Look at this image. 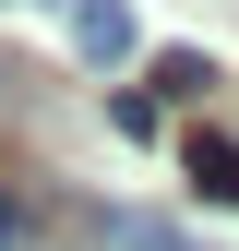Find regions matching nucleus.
<instances>
[{
	"mask_svg": "<svg viewBox=\"0 0 239 251\" xmlns=\"http://www.w3.org/2000/svg\"><path fill=\"white\" fill-rule=\"evenodd\" d=\"M179 168H191L203 203H239V132H215V120H203V132H179Z\"/></svg>",
	"mask_w": 239,
	"mask_h": 251,
	"instance_id": "f257e3e1",
	"label": "nucleus"
},
{
	"mask_svg": "<svg viewBox=\"0 0 239 251\" xmlns=\"http://www.w3.org/2000/svg\"><path fill=\"white\" fill-rule=\"evenodd\" d=\"M72 48L96 60V72H120V60H132V0H72Z\"/></svg>",
	"mask_w": 239,
	"mask_h": 251,
	"instance_id": "f03ea898",
	"label": "nucleus"
},
{
	"mask_svg": "<svg viewBox=\"0 0 239 251\" xmlns=\"http://www.w3.org/2000/svg\"><path fill=\"white\" fill-rule=\"evenodd\" d=\"M203 84H215V60H203V48H167V60H156V96H167V108L203 96Z\"/></svg>",
	"mask_w": 239,
	"mask_h": 251,
	"instance_id": "7ed1b4c3",
	"label": "nucleus"
},
{
	"mask_svg": "<svg viewBox=\"0 0 239 251\" xmlns=\"http://www.w3.org/2000/svg\"><path fill=\"white\" fill-rule=\"evenodd\" d=\"M108 120H120L132 144H156V120H167V96H143V84H120V96H108Z\"/></svg>",
	"mask_w": 239,
	"mask_h": 251,
	"instance_id": "20e7f679",
	"label": "nucleus"
},
{
	"mask_svg": "<svg viewBox=\"0 0 239 251\" xmlns=\"http://www.w3.org/2000/svg\"><path fill=\"white\" fill-rule=\"evenodd\" d=\"M108 239H120V251H191V239H179V227H143V215H120Z\"/></svg>",
	"mask_w": 239,
	"mask_h": 251,
	"instance_id": "39448f33",
	"label": "nucleus"
},
{
	"mask_svg": "<svg viewBox=\"0 0 239 251\" xmlns=\"http://www.w3.org/2000/svg\"><path fill=\"white\" fill-rule=\"evenodd\" d=\"M12 239H24V203H12V192H0V251H12Z\"/></svg>",
	"mask_w": 239,
	"mask_h": 251,
	"instance_id": "423d86ee",
	"label": "nucleus"
}]
</instances>
